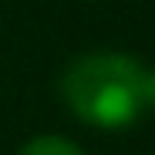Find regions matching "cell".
I'll return each instance as SVG.
<instances>
[{
    "label": "cell",
    "instance_id": "obj_1",
    "mask_svg": "<svg viewBox=\"0 0 155 155\" xmlns=\"http://www.w3.org/2000/svg\"><path fill=\"white\" fill-rule=\"evenodd\" d=\"M145 71L135 58L115 51L81 54L61 74V98L78 121L115 132L145 111Z\"/></svg>",
    "mask_w": 155,
    "mask_h": 155
},
{
    "label": "cell",
    "instance_id": "obj_2",
    "mask_svg": "<svg viewBox=\"0 0 155 155\" xmlns=\"http://www.w3.org/2000/svg\"><path fill=\"white\" fill-rule=\"evenodd\" d=\"M17 155H84L71 138H61V135H37L31 142H24Z\"/></svg>",
    "mask_w": 155,
    "mask_h": 155
},
{
    "label": "cell",
    "instance_id": "obj_3",
    "mask_svg": "<svg viewBox=\"0 0 155 155\" xmlns=\"http://www.w3.org/2000/svg\"><path fill=\"white\" fill-rule=\"evenodd\" d=\"M145 111H155V68L145 71Z\"/></svg>",
    "mask_w": 155,
    "mask_h": 155
}]
</instances>
